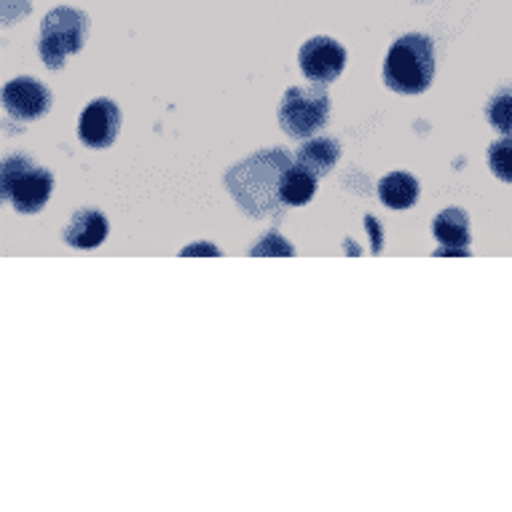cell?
Wrapping results in <instances>:
<instances>
[{"label":"cell","mask_w":512,"mask_h":512,"mask_svg":"<svg viewBox=\"0 0 512 512\" xmlns=\"http://www.w3.org/2000/svg\"><path fill=\"white\" fill-rule=\"evenodd\" d=\"M293 161L287 151H261L226 172L228 191L252 218H266L282 207V177Z\"/></svg>","instance_id":"6da1fadb"},{"label":"cell","mask_w":512,"mask_h":512,"mask_svg":"<svg viewBox=\"0 0 512 512\" xmlns=\"http://www.w3.org/2000/svg\"><path fill=\"white\" fill-rule=\"evenodd\" d=\"M435 81V43L429 35L397 38L384 59V84L397 94L427 92Z\"/></svg>","instance_id":"7a4b0ae2"},{"label":"cell","mask_w":512,"mask_h":512,"mask_svg":"<svg viewBox=\"0 0 512 512\" xmlns=\"http://www.w3.org/2000/svg\"><path fill=\"white\" fill-rule=\"evenodd\" d=\"M3 199L22 215H35L49 202L54 191V175L46 167H38L30 156H11L3 161Z\"/></svg>","instance_id":"3957f363"},{"label":"cell","mask_w":512,"mask_h":512,"mask_svg":"<svg viewBox=\"0 0 512 512\" xmlns=\"http://www.w3.org/2000/svg\"><path fill=\"white\" fill-rule=\"evenodd\" d=\"M86 38H89V17L84 11L68 9V6L49 11L43 17L41 38H38L43 65L49 70H62L70 54L84 49Z\"/></svg>","instance_id":"277c9868"},{"label":"cell","mask_w":512,"mask_h":512,"mask_svg":"<svg viewBox=\"0 0 512 512\" xmlns=\"http://www.w3.org/2000/svg\"><path fill=\"white\" fill-rule=\"evenodd\" d=\"M330 118V97L322 86H290L279 102V124L290 137H311L325 129Z\"/></svg>","instance_id":"5b68a950"},{"label":"cell","mask_w":512,"mask_h":512,"mask_svg":"<svg viewBox=\"0 0 512 512\" xmlns=\"http://www.w3.org/2000/svg\"><path fill=\"white\" fill-rule=\"evenodd\" d=\"M301 73L314 84H330L336 81L346 68V49L328 35H317L303 43L298 51Z\"/></svg>","instance_id":"8992f818"},{"label":"cell","mask_w":512,"mask_h":512,"mask_svg":"<svg viewBox=\"0 0 512 512\" xmlns=\"http://www.w3.org/2000/svg\"><path fill=\"white\" fill-rule=\"evenodd\" d=\"M3 108L17 121H38L49 113L51 92L38 78L19 76L3 86Z\"/></svg>","instance_id":"52a82bcc"},{"label":"cell","mask_w":512,"mask_h":512,"mask_svg":"<svg viewBox=\"0 0 512 512\" xmlns=\"http://www.w3.org/2000/svg\"><path fill=\"white\" fill-rule=\"evenodd\" d=\"M118 126H121V110L113 100L108 97H100V100H92L81 113V121H78V137L81 143L89 145V148H110L116 143Z\"/></svg>","instance_id":"ba28073f"},{"label":"cell","mask_w":512,"mask_h":512,"mask_svg":"<svg viewBox=\"0 0 512 512\" xmlns=\"http://www.w3.org/2000/svg\"><path fill=\"white\" fill-rule=\"evenodd\" d=\"M432 234L443 247L437 255H470V215L459 207H448L432 220Z\"/></svg>","instance_id":"9c48e42d"},{"label":"cell","mask_w":512,"mask_h":512,"mask_svg":"<svg viewBox=\"0 0 512 512\" xmlns=\"http://www.w3.org/2000/svg\"><path fill=\"white\" fill-rule=\"evenodd\" d=\"M108 218L100 210H78L73 212L68 228H65V242L78 250H94L108 239Z\"/></svg>","instance_id":"30bf717a"},{"label":"cell","mask_w":512,"mask_h":512,"mask_svg":"<svg viewBox=\"0 0 512 512\" xmlns=\"http://www.w3.org/2000/svg\"><path fill=\"white\" fill-rule=\"evenodd\" d=\"M378 196L389 210H411L419 199V180L411 172H392V175L381 177Z\"/></svg>","instance_id":"8fae6325"},{"label":"cell","mask_w":512,"mask_h":512,"mask_svg":"<svg viewBox=\"0 0 512 512\" xmlns=\"http://www.w3.org/2000/svg\"><path fill=\"white\" fill-rule=\"evenodd\" d=\"M317 177L306 164H290L282 177V204L287 207H303L317 194Z\"/></svg>","instance_id":"7c38bea8"},{"label":"cell","mask_w":512,"mask_h":512,"mask_svg":"<svg viewBox=\"0 0 512 512\" xmlns=\"http://www.w3.org/2000/svg\"><path fill=\"white\" fill-rule=\"evenodd\" d=\"M338 159H341V145L330 137H314L309 143H303L301 151H298V161L319 177L328 175L330 169L338 164Z\"/></svg>","instance_id":"4fadbf2b"},{"label":"cell","mask_w":512,"mask_h":512,"mask_svg":"<svg viewBox=\"0 0 512 512\" xmlns=\"http://www.w3.org/2000/svg\"><path fill=\"white\" fill-rule=\"evenodd\" d=\"M488 124L502 135H512V86H499L486 102Z\"/></svg>","instance_id":"5bb4252c"},{"label":"cell","mask_w":512,"mask_h":512,"mask_svg":"<svg viewBox=\"0 0 512 512\" xmlns=\"http://www.w3.org/2000/svg\"><path fill=\"white\" fill-rule=\"evenodd\" d=\"M488 167L502 183H512V135H504L488 148Z\"/></svg>","instance_id":"9a60e30c"},{"label":"cell","mask_w":512,"mask_h":512,"mask_svg":"<svg viewBox=\"0 0 512 512\" xmlns=\"http://www.w3.org/2000/svg\"><path fill=\"white\" fill-rule=\"evenodd\" d=\"M252 255H269V252H282V255H293V247H287V244H282V239H279V234H269L266 239H263V244H258V247H252Z\"/></svg>","instance_id":"2e32d148"},{"label":"cell","mask_w":512,"mask_h":512,"mask_svg":"<svg viewBox=\"0 0 512 512\" xmlns=\"http://www.w3.org/2000/svg\"><path fill=\"white\" fill-rule=\"evenodd\" d=\"M191 252H212V255H218L215 247H194V250H183V255H191Z\"/></svg>","instance_id":"e0dca14e"}]
</instances>
